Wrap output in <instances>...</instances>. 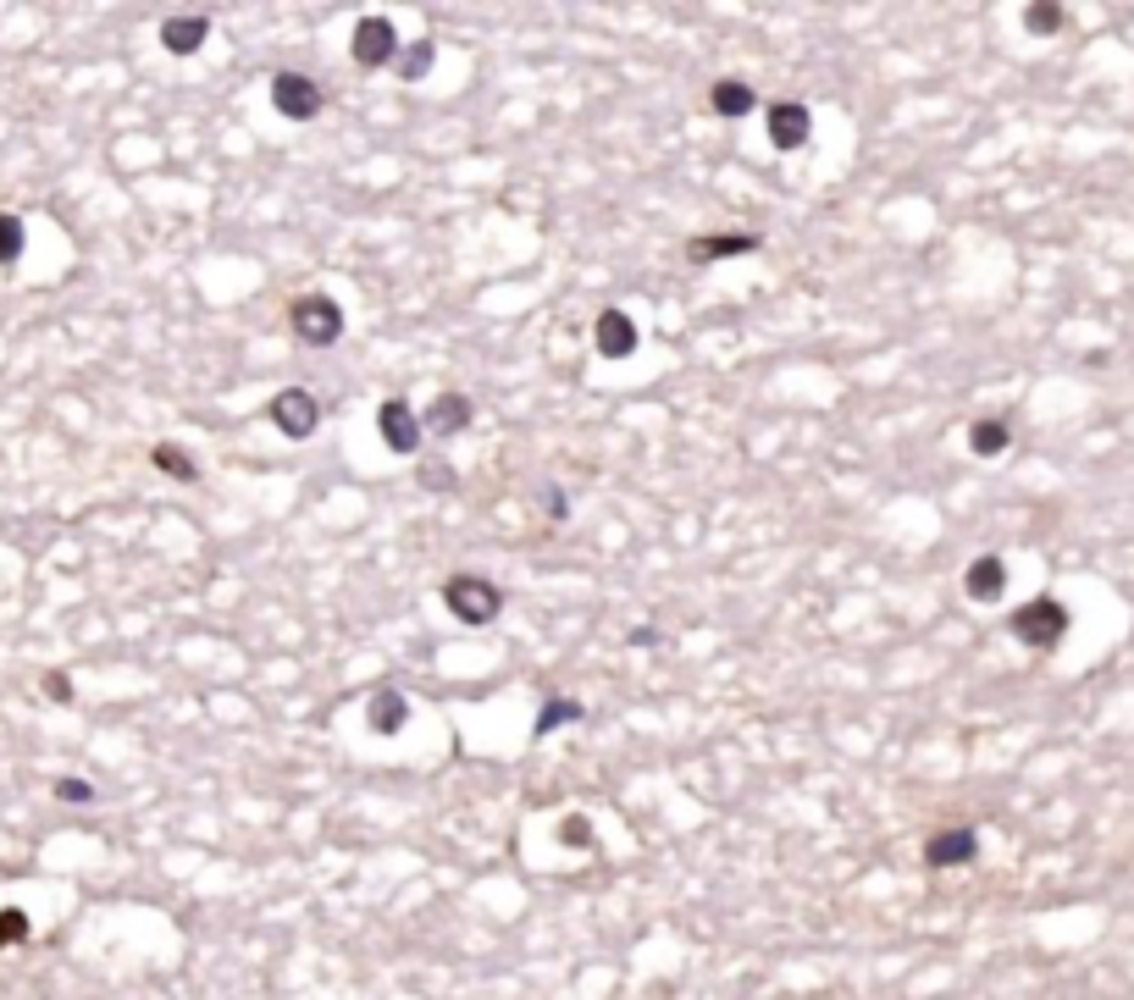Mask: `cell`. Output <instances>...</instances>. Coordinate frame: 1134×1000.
<instances>
[{
    "mask_svg": "<svg viewBox=\"0 0 1134 1000\" xmlns=\"http://www.w3.org/2000/svg\"><path fill=\"white\" fill-rule=\"evenodd\" d=\"M1007 631L1024 642V647H1035V653H1051L1062 636H1068V609L1057 603V598H1035V603H1024L1013 620H1007Z\"/></svg>",
    "mask_w": 1134,
    "mask_h": 1000,
    "instance_id": "6da1fadb",
    "label": "cell"
},
{
    "mask_svg": "<svg viewBox=\"0 0 1134 1000\" xmlns=\"http://www.w3.org/2000/svg\"><path fill=\"white\" fill-rule=\"evenodd\" d=\"M443 603H449L454 620H466V625H488V620H499L504 592H499L493 581H482V576H454V581L443 587Z\"/></svg>",
    "mask_w": 1134,
    "mask_h": 1000,
    "instance_id": "7a4b0ae2",
    "label": "cell"
},
{
    "mask_svg": "<svg viewBox=\"0 0 1134 1000\" xmlns=\"http://www.w3.org/2000/svg\"><path fill=\"white\" fill-rule=\"evenodd\" d=\"M293 332L304 337V343H315V348H327V343H338L343 337V310L327 299V293H304V299H293Z\"/></svg>",
    "mask_w": 1134,
    "mask_h": 1000,
    "instance_id": "3957f363",
    "label": "cell"
},
{
    "mask_svg": "<svg viewBox=\"0 0 1134 1000\" xmlns=\"http://www.w3.org/2000/svg\"><path fill=\"white\" fill-rule=\"evenodd\" d=\"M271 106H277L288 122H310V117L321 111V89H315V78H304V73H277V78H271Z\"/></svg>",
    "mask_w": 1134,
    "mask_h": 1000,
    "instance_id": "277c9868",
    "label": "cell"
},
{
    "mask_svg": "<svg viewBox=\"0 0 1134 1000\" xmlns=\"http://www.w3.org/2000/svg\"><path fill=\"white\" fill-rule=\"evenodd\" d=\"M354 62L360 67H388L394 56H399V34H394V23L388 18H360L354 23Z\"/></svg>",
    "mask_w": 1134,
    "mask_h": 1000,
    "instance_id": "5b68a950",
    "label": "cell"
},
{
    "mask_svg": "<svg viewBox=\"0 0 1134 1000\" xmlns=\"http://www.w3.org/2000/svg\"><path fill=\"white\" fill-rule=\"evenodd\" d=\"M315 420H321V409H315V398H310L304 387H282V393L271 398V426H277L282 437H310Z\"/></svg>",
    "mask_w": 1134,
    "mask_h": 1000,
    "instance_id": "8992f818",
    "label": "cell"
},
{
    "mask_svg": "<svg viewBox=\"0 0 1134 1000\" xmlns=\"http://www.w3.org/2000/svg\"><path fill=\"white\" fill-rule=\"evenodd\" d=\"M376 431H383V442L394 453H416L421 448V420H416V409L405 398H388L383 409H376Z\"/></svg>",
    "mask_w": 1134,
    "mask_h": 1000,
    "instance_id": "52a82bcc",
    "label": "cell"
},
{
    "mask_svg": "<svg viewBox=\"0 0 1134 1000\" xmlns=\"http://www.w3.org/2000/svg\"><path fill=\"white\" fill-rule=\"evenodd\" d=\"M974 851H980L974 829H935L924 840V862L930 868H963V862H974Z\"/></svg>",
    "mask_w": 1134,
    "mask_h": 1000,
    "instance_id": "ba28073f",
    "label": "cell"
},
{
    "mask_svg": "<svg viewBox=\"0 0 1134 1000\" xmlns=\"http://www.w3.org/2000/svg\"><path fill=\"white\" fill-rule=\"evenodd\" d=\"M592 337H598V354H603V359L636 354V321H631L625 310H603L598 326H592Z\"/></svg>",
    "mask_w": 1134,
    "mask_h": 1000,
    "instance_id": "9c48e42d",
    "label": "cell"
},
{
    "mask_svg": "<svg viewBox=\"0 0 1134 1000\" xmlns=\"http://www.w3.org/2000/svg\"><path fill=\"white\" fill-rule=\"evenodd\" d=\"M809 128H814V117L803 111V106H770V144L775 150H803L809 144Z\"/></svg>",
    "mask_w": 1134,
    "mask_h": 1000,
    "instance_id": "30bf717a",
    "label": "cell"
},
{
    "mask_svg": "<svg viewBox=\"0 0 1134 1000\" xmlns=\"http://www.w3.org/2000/svg\"><path fill=\"white\" fill-rule=\"evenodd\" d=\"M205 40H211V18H200V12H189V18H167V23H161V45H167L172 56H194Z\"/></svg>",
    "mask_w": 1134,
    "mask_h": 1000,
    "instance_id": "8fae6325",
    "label": "cell"
},
{
    "mask_svg": "<svg viewBox=\"0 0 1134 1000\" xmlns=\"http://www.w3.org/2000/svg\"><path fill=\"white\" fill-rule=\"evenodd\" d=\"M963 587H969V598H974V603H996V598H1002V587H1007V564H1002L996 553H985V559H974V564H969V581H963Z\"/></svg>",
    "mask_w": 1134,
    "mask_h": 1000,
    "instance_id": "7c38bea8",
    "label": "cell"
},
{
    "mask_svg": "<svg viewBox=\"0 0 1134 1000\" xmlns=\"http://www.w3.org/2000/svg\"><path fill=\"white\" fill-rule=\"evenodd\" d=\"M365 719H371L376 735H399L405 719H410V702H405L399 691H376V697L365 702Z\"/></svg>",
    "mask_w": 1134,
    "mask_h": 1000,
    "instance_id": "4fadbf2b",
    "label": "cell"
},
{
    "mask_svg": "<svg viewBox=\"0 0 1134 1000\" xmlns=\"http://www.w3.org/2000/svg\"><path fill=\"white\" fill-rule=\"evenodd\" d=\"M752 249H759L752 233H714V238H692L686 244L692 260H725V255H752Z\"/></svg>",
    "mask_w": 1134,
    "mask_h": 1000,
    "instance_id": "5bb4252c",
    "label": "cell"
},
{
    "mask_svg": "<svg viewBox=\"0 0 1134 1000\" xmlns=\"http://www.w3.org/2000/svg\"><path fill=\"white\" fill-rule=\"evenodd\" d=\"M427 426H432V437L471 426V404H466V393H438V398H432V415H427Z\"/></svg>",
    "mask_w": 1134,
    "mask_h": 1000,
    "instance_id": "9a60e30c",
    "label": "cell"
},
{
    "mask_svg": "<svg viewBox=\"0 0 1134 1000\" xmlns=\"http://www.w3.org/2000/svg\"><path fill=\"white\" fill-rule=\"evenodd\" d=\"M708 106H714V117H747L752 111V89L741 78H719L708 89Z\"/></svg>",
    "mask_w": 1134,
    "mask_h": 1000,
    "instance_id": "2e32d148",
    "label": "cell"
},
{
    "mask_svg": "<svg viewBox=\"0 0 1134 1000\" xmlns=\"http://www.w3.org/2000/svg\"><path fill=\"white\" fill-rule=\"evenodd\" d=\"M1007 442H1013V431H1007L1002 420H974V431H969V448H974L980 459H996Z\"/></svg>",
    "mask_w": 1134,
    "mask_h": 1000,
    "instance_id": "e0dca14e",
    "label": "cell"
},
{
    "mask_svg": "<svg viewBox=\"0 0 1134 1000\" xmlns=\"http://www.w3.org/2000/svg\"><path fill=\"white\" fill-rule=\"evenodd\" d=\"M23 260V216L0 211V266H18Z\"/></svg>",
    "mask_w": 1134,
    "mask_h": 1000,
    "instance_id": "ac0fdd59",
    "label": "cell"
},
{
    "mask_svg": "<svg viewBox=\"0 0 1134 1000\" xmlns=\"http://www.w3.org/2000/svg\"><path fill=\"white\" fill-rule=\"evenodd\" d=\"M150 459H156V470H167L172 481H200V470H194V459H189L183 448H167V442H161Z\"/></svg>",
    "mask_w": 1134,
    "mask_h": 1000,
    "instance_id": "d6986e66",
    "label": "cell"
},
{
    "mask_svg": "<svg viewBox=\"0 0 1134 1000\" xmlns=\"http://www.w3.org/2000/svg\"><path fill=\"white\" fill-rule=\"evenodd\" d=\"M576 719H581V702L548 697V708H543V719H537V735H548V730H559V724H576Z\"/></svg>",
    "mask_w": 1134,
    "mask_h": 1000,
    "instance_id": "ffe728a7",
    "label": "cell"
},
{
    "mask_svg": "<svg viewBox=\"0 0 1134 1000\" xmlns=\"http://www.w3.org/2000/svg\"><path fill=\"white\" fill-rule=\"evenodd\" d=\"M1024 29H1029V34H1057V29H1062V7H1046V0H1040V7L1024 12Z\"/></svg>",
    "mask_w": 1134,
    "mask_h": 1000,
    "instance_id": "44dd1931",
    "label": "cell"
},
{
    "mask_svg": "<svg viewBox=\"0 0 1134 1000\" xmlns=\"http://www.w3.org/2000/svg\"><path fill=\"white\" fill-rule=\"evenodd\" d=\"M34 928H29V912H18V906H7L0 912V945H23Z\"/></svg>",
    "mask_w": 1134,
    "mask_h": 1000,
    "instance_id": "7402d4cb",
    "label": "cell"
},
{
    "mask_svg": "<svg viewBox=\"0 0 1134 1000\" xmlns=\"http://www.w3.org/2000/svg\"><path fill=\"white\" fill-rule=\"evenodd\" d=\"M559 840H565L570 851H587V846H592V824H587L581 813H570V818H559Z\"/></svg>",
    "mask_w": 1134,
    "mask_h": 1000,
    "instance_id": "603a6c76",
    "label": "cell"
},
{
    "mask_svg": "<svg viewBox=\"0 0 1134 1000\" xmlns=\"http://www.w3.org/2000/svg\"><path fill=\"white\" fill-rule=\"evenodd\" d=\"M432 62H438V51H432V40H421V45H416V51H410V56L399 62V73H405V78L416 84V78H421V73L432 67Z\"/></svg>",
    "mask_w": 1134,
    "mask_h": 1000,
    "instance_id": "cb8c5ba5",
    "label": "cell"
},
{
    "mask_svg": "<svg viewBox=\"0 0 1134 1000\" xmlns=\"http://www.w3.org/2000/svg\"><path fill=\"white\" fill-rule=\"evenodd\" d=\"M56 796L62 802H95V785L89 779H56Z\"/></svg>",
    "mask_w": 1134,
    "mask_h": 1000,
    "instance_id": "d4e9b609",
    "label": "cell"
},
{
    "mask_svg": "<svg viewBox=\"0 0 1134 1000\" xmlns=\"http://www.w3.org/2000/svg\"><path fill=\"white\" fill-rule=\"evenodd\" d=\"M421 481H427V486H438V492H449V486H454V470H449V464H427V475H421Z\"/></svg>",
    "mask_w": 1134,
    "mask_h": 1000,
    "instance_id": "484cf974",
    "label": "cell"
},
{
    "mask_svg": "<svg viewBox=\"0 0 1134 1000\" xmlns=\"http://www.w3.org/2000/svg\"><path fill=\"white\" fill-rule=\"evenodd\" d=\"M45 691H51V702H73V680L67 675H45Z\"/></svg>",
    "mask_w": 1134,
    "mask_h": 1000,
    "instance_id": "4316f807",
    "label": "cell"
}]
</instances>
